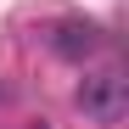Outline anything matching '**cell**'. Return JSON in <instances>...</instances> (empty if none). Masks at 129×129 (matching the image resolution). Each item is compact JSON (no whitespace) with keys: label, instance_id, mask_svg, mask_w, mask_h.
I'll return each mask as SVG.
<instances>
[{"label":"cell","instance_id":"cell-1","mask_svg":"<svg viewBox=\"0 0 129 129\" xmlns=\"http://www.w3.org/2000/svg\"><path fill=\"white\" fill-rule=\"evenodd\" d=\"M79 107H84V118H95V123H112L123 107H129V79L123 68H101L79 84Z\"/></svg>","mask_w":129,"mask_h":129},{"label":"cell","instance_id":"cell-2","mask_svg":"<svg viewBox=\"0 0 129 129\" xmlns=\"http://www.w3.org/2000/svg\"><path fill=\"white\" fill-rule=\"evenodd\" d=\"M101 45V28L90 23V17H62V23L51 28V51L62 62H84V56H95Z\"/></svg>","mask_w":129,"mask_h":129}]
</instances>
